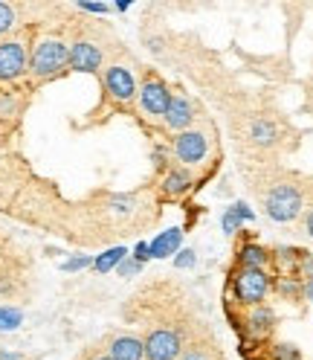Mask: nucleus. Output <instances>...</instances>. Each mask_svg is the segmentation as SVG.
Here are the masks:
<instances>
[{
	"label": "nucleus",
	"mask_w": 313,
	"mask_h": 360,
	"mask_svg": "<svg viewBox=\"0 0 313 360\" xmlns=\"http://www.w3.org/2000/svg\"><path fill=\"white\" fill-rule=\"evenodd\" d=\"M180 241H183V230H180V227L165 230L163 235H156V239L148 244V247H151V259H168L172 253H177Z\"/></svg>",
	"instance_id": "nucleus-12"
},
{
	"label": "nucleus",
	"mask_w": 313,
	"mask_h": 360,
	"mask_svg": "<svg viewBox=\"0 0 313 360\" xmlns=\"http://www.w3.org/2000/svg\"><path fill=\"white\" fill-rule=\"evenodd\" d=\"M165 195H183V192L189 189V174L186 172H168V177H165Z\"/></svg>",
	"instance_id": "nucleus-16"
},
{
	"label": "nucleus",
	"mask_w": 313,
	"mask_h": 360,
	"mask_svg": "<svg viewBox=\"0 0 313 360\" xmlns=\"http://www.w3.org/2000/svg\"><path fill=\"white\" fill-rule=\"evenodd\" d=\"M88 265H93V261H90V256H76V259H70V261H64V270L67 273H73V270H84V268H88Z\"/></svg>",
	"instance_id": "nucleus-23"
},
{
	"label": "nucleus",
	"mask_w": 313,
	"mask_h": 360,
	"mask_svg": "<svg viewBox=\"0 0 313 360\" xmlns=\"http://www.w3.org/2000/svg\"><path fill=\"white\" fill-rule=\"evenodd\" d=\"M96 360H113V357H110V354H105V357H96Z\"/></svg>",
	"instance_id": "nucleus-33"
},
{
	"label": "nucleus",
	"mask_w": 313,
	"mask_h": 360,
	"mask_svg": "<svg viewBox=\"0 0 313 360\" xmlns=\"http://www.w3.org/2000/svg\"><path fill=\"white\" fill-rule=\"evenodd\" d=\"M30 70V55L21 38L0 41V81H12Z\"/></svg>",
	"instance_id": "nucleus-4"
},
{
	"label": "nucleus",
	"mask_w": 313,
	"mask_h": 360,
	"mask_svg": "<svg viewBox=\"0 0 313 360\" xmlns=\"http://www.w3.org/2000/svg\"><path fill=\"white\" fill-rule=\"evenodd\" d=\"M238 259H241V268H259V270H264V265L270 261L267 250H261L259 244H244Z\"/></svg>",
	"instance_id": "nucleus-14"
},
{
	"label": "nucleus",
	"mask_w": 313,
	"mask_h": 360,
	"mask_svg": "<svg viewBox=\"0 0 313 360\" xmlns=\"http://www.w3.org/2000/svg\"><path fill=\"white\" fill-rule=\"evenodd\" d=\"M105 88H108V93H110V99L131 102L134 93H137L134 73L128 70V67H122V64H113V67H108V73H105Z\"/></svg>",
	"instance_id": "nucleus-6"
},
{
	"label": "nucleus",
	"mask_w": 313,
	"mask_h": 360,
	"mask_svg": "<svg viewBox=\"0 0 313 360\" xmlns=\"http://www.w3.org/2000/svg\"><path fill=\"white\" fill-rule=\"evenodd\" d=\"M192 265H194V250H180L177 259H174V268L186 270V268H192Z\"/></svg>",
	"instance_id": "nucleus-24"
},
{
	"label": "nucleus",
	"mask_w": 313,
	"mask_h": 360,
	"mask_svg": "<svg viewBox=\"0 0 313 360\" xmlns=\"http://www.w3.org/2000/svg\"><path fill=\"white\" fill-rule=\"evenodd\" d=\"M232 210H235V215H238L241 221H252V218H255V215H252V210H250L247 203H235Z\"/></svg>",
	"instance_id": "nucleus-28"
},
{
	"label": "nucleus",
	"mask_w": 313,
	"mask_h": 360,
	"mask_svg": "<svg viewBox=\"0 0 313 360\" xmlns=\"http://www.w3.org/2000/svg\"><path fill=\"white\" fill-rule=\"evenodd\" d=\"M299 212H302V195H299V189L290 186V183H281L270 192L267 198V215L284 224V221H293Z\"/></svg>",
	"instance_id": "nucleus-3"
},
{
	"label": "nucleus",
	"mask_w": 313,
	"mask_h": 360,
	"mask_svg": "<svg viewBox=\"0 0 313 360\" xmlns=\"http://www.w3.org/2000/svg\"><path fill=\"white\" fill-rule=\"evenodd\" d=\"M221 227H223V232H230V235H232V232L241 227V218L235 215V210H232V206L223 212V218H221Z\"/></svg>",
	"instance_id": "nucleus-20"
},
{
	"label": "nucleus",
	"mask_w": 313,
	"mask_h": 360,
	"mask_svg": "<svg viewBox=\"0 0 313 360\" xmlns=\"http://www.w3.org/2000/svg\"><path fill=\"white\" fill-rule=\"evenodd\" d=\"M305 297L313 302V279H307V285H305Z\"/></svg>",
	"instance_id": "nucleus-32"
},
{
	"label": "nucleus",
	"mask_w": 313,
	"mask_h": 360,
	"mask_svg": "<svg viewBox=\"0 0 313 360\" xmlns=\"http://www.w3.org/2000/svg\"><path fill=\"white\" fill-rule=\"evenodd\" d=\"M128 256V250L125 247H110L108 253H102L96 261H93V268L99 270V273H108V270H113V268H119V261Z\"/></svg>",
	"instance_id": "nucleus-15"
},
{
	"label": "nucleus",
	"mask_w": 313,
	"mask_h": 360,
	"mask_svg": "<svg viewBox=\"0 0 313 360\" xmlns=\"http://www.w3.org/2000/svg\"><path fill=\"white\" fill-rule=\"evenodd\" d=\"M0 360H21V354H15V352H0Z\"/></svg>",
	"instance_id": "nucleus-31"
},
{
	"label": "nucleus",
	"mask_w": 313,
	"mask_h": 360,
	"mask_svg": "<svg viewBox=\"0 0 313 360\" xmlns=\"http://www.w3.org/2000/svg\"><path fill=\"white\" fill-rule=\"evenodd\" d=\"M134 259L139 261V265H145V261L151 259V247H148L145 241H139V244L134 247Z\"/></svg>",
	"instance_id": "nucleus-25"
},
{
	"label": "nucleus",
	"mask_w": 313,
	"mask_h": 360,
	"mask_svg": "<svg viewBox=\"0 0 313 360\" xmlns=\"http://www.w3.org/2000/svg\"><path fill=\"white\" fill-rule=\"evenodd\" d=\"M110 357L113 360H145V346L137 337H117L110 343Z\"/></svg>",
	"instance_id": "nucleus-11"
},
{
	"label": "nucleus",
	"mask_w": 313,
	"mask_h": 360,
	"mask_svg": "<svg viewBox=\"0 0 313 360\" xmlns=\"http://www.w3.org/2000/svg\"><path fill=\"white\" fill-rule=\"evenodd\" d=\"M174 154L186 166L201 163L206 157V137L201 131H183L174 140Z\"/></svg>",
	"instance_id": "nucleus-9"
},
{
	"label": "nucleus",
	"mask_w": 313,
	"mask_h": 360,
	"mask_svg": "<svg viewBox=\"0 0 313 360\" xmlns=\"http://www.w3.org/2000/svg\"><path fill=\"white\" fill-rule=\"evenodd\" d=\"M250 331L255 337H264V334H270L273 331V323H276V317H273V311L270 308H261V306H255V311L250 314Z\"/></svg>",
	"instance_id": "nucleus-13"
},
{
	"label": "nucleus",
	"mask_w": 313,
	"mask_h": 360,
	"mask_svg": "<svg viewBox=\"0 0 313 360\" xmlns=\"http://www.w3.org/2000/svg\"><path fill=\"white\" fill-rule=\"evenodd\" d=\"M79 9H84V12H96V15H105L110 6H108V3H79Z\"/></svg>",
	"instance_id": "nucleus-29"
},
{
	"label": "nucleus",
	"mask_w": 313,
	"mask_h": 360,
	"mask_svg": "<svg viewBox=\"0 0 313 360\" xmlns=\"http://www.w3.org/2000/svg\"><path fill=\"white\" fill-rule=\"evenodd\" d=\"M305 227H307V235H310V239H313V210L307 212V221H305Z\"/></svg>",
	"instance_id": "nucleus-30"
},
{
	"label": "nucleus",
	"mask_w": 313,
	"mask_h": 360,
	"mask_svg": "<svg viewBox=\"0 0 313 360\" xmlns=\"http://www.w3.org/2000/svg\"><path fill=\"white\" fill-rule=\"evenodd\" d=\"M15 23H18L15 6H9V3H0V35L12 32V30H15Z\"/></svg>",
	"instance_id": "nucleus-18"
},
{
	"label": "nucleus",
	"mask_w": 313,
	"mask_h": 360,
	"mask_svg": "<svg viewBox=\"0 0 313 360\" xmlns=\"http://www.w3.org/2000/svg\"><path fill=\"white\" fill-rule=\"evenodd\" d=\"M180 360H212V357H209V352L201 349V346H192V349H189L186 354H183Z\"/></svg>",
	"instance_id": "nucleus-26"
},
{
	"label": "nucleus",
	"mask_w": 313,
	"mask_h": 360,
	"mask_svg": "<svg viewBox=\"0 0 313 360\" xmlns=\"http://www.w3.org/2000/svg\"><path fill=\"white\" fill-rule=\"evenodd\" d=\"M270 290V276L259 268H241L232 276V294L244 306H261Z\"/></svg>",
	"instance_id": "nucleus-2"
},
{
	"label": "nucleus",
	"mask_w": 313,
	"mask_h": 360,
	"mask_svg": "<svg viewBox=\"0 0 313 360\" xmlns=\"http://www.w3.org/2000/svg\"><path fill=\"white\" fill-rule=\"evenodd\" d=\"M168 99H172V93H168V88L163 85L160 79H148L145 85H142V90H139L142 110H145V114H151V117H165Z\"/></svg>",
	"instance_id": "nucleus-7"
},
{
	"label": "nucleus",
	"mask_w": 313,
	"mask_h": 360,
	"mask_svg": "<svg viewBox=\"0 0 313 360\" xmlns=\"http://www.w3.org/2000/svg\"><path fill=\"white\" fill-rule=\"evenodd\" d=\"M21 311H12V308H0V328L3 331H12V328H18L21 326Z\"/></svg>",
	"instance_id": "nucleus-19"
},
{
	"label": "nucleus",
	"mask_w": 313,
	"mask_h": 360,
	"mask_svg": "<svg viewBox=\"0 0 313 360\" xmlns=\"http://www.w3.org/2000/svg\"><path fill=\"white\" fill-rule=\"evenodd\" d=\"M252 140L261 143V146H270L276 140V128L270 126V122H255V126H252Z\"/></svg>",
	"instance_id": "nucleus-17"
},
{
	"label": "nucleus",
	"mask_w": 313,
	"mask_h": 360,
	"mask_svg": "<svg viewBox=\"0 0 313 360\" xmlns=\"http://www.w3.org/2000/svg\"><path fill=\"white\" fill-rule=\"evenodd\" d=\"M67 64H70V47L61 38H44L35 44L30 70L35 79H50L55 73H61Z\"/></svg>",
	"instance_id": "nucleus-1"
},
{
	"label": "nucleus",
	"mask_w": 313,
	"mask_h": 360,
	"mask_svg": "<svg viewBox=\"0 0 313 360\" xmlns=\"http://www.w3.org/2000/svg\"><path fill=\"white\" fill-rule=\"evenodd\" d=\"M145 357L148 360H174L183 352V343L172 328H156L145 337Z\"/></svg>",
	"instance_id": "nucleus-5"
},
{
	"label": "nucleus",
	"mask_w": 313,
	"mask_h": 360,
	"mask_svg": "<svg viewBox=\"0 0 313 360\" xmlns=\"http://www.w3.org/2000/svg\"><path fill=\"white\" fill-rule=\"evenodd\" d=\"M192 105L183 99V96H172V99H168V108H165V126L172 128V131H180V128H186L189 122H192Z\"/></svg>",
	"instance_id": "nucleus-10"
},
{
	"label": "nucleus",
	"mask_w": 313,
	"mask_h": 360,
	"mask_svg": "<svg viewBox=\"0 0 313 360\" xmlns=\"http://www.w3.org/2000/svg\"><path fill=\"white\" fill-rule=\"evenodd\" d=\"M117 270H119V276H137V273L142 270V265H139L137 259H122Z\"/></svg>",
	"instance_id": "nucleus-22"
},
{
	"label": "nucleus",
	"mask_w": 313,
	"mask_h": 360,
	"mask_svg": "<svg viewBox=\"0 0 313 360\" xmlns=\"http://www.w3.org/2000/svg\"><path fill=\"white\" fill-rule=\"evenodd\" d=\"M273 357L276 360H299V352L293 349L290 343H281V346H276V349H273Z\"/></svg>",
	"instance_id": "nucleus-21"
},
{
	"label": "nucleus",
	"mask_w": 313,
	"mask_h": 360,
	"mask_svg": "<svg viewBox=\"0 0 313 360\" xmlns=\"http://www.w3.org/2000/svg\"><path fill=\"white\" fill-rule=\"evenodd\" d=\"M70 67L76 73H96L102 67V50L90 44V41H76L70 47Z\"/></svg>",
	"instance_id": "nucleus-8"
},
{
	"label": "nucleus",
	"mask_w": 313,
	"mask_h": 360,
	"mask_svg": "<svg viewBox=\"0 0 313 360\" xmlns=\"http://www.w3.org/2000/svg\"><path fill=\"white\" fill-rule=\"evenodd\" d=\"M299 261H302V276H310V279H313V256L310 253H299Z\"/></svg>",
	"instance_id": "nucleus-27"
}]
</instances>
